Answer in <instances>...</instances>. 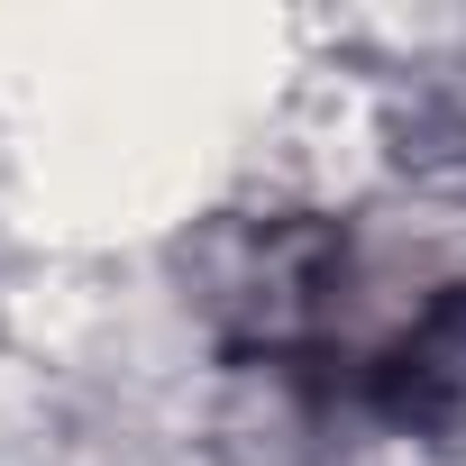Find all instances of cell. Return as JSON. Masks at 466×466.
I'll return each mask as SVG.
<instances>
[]
</instances>
